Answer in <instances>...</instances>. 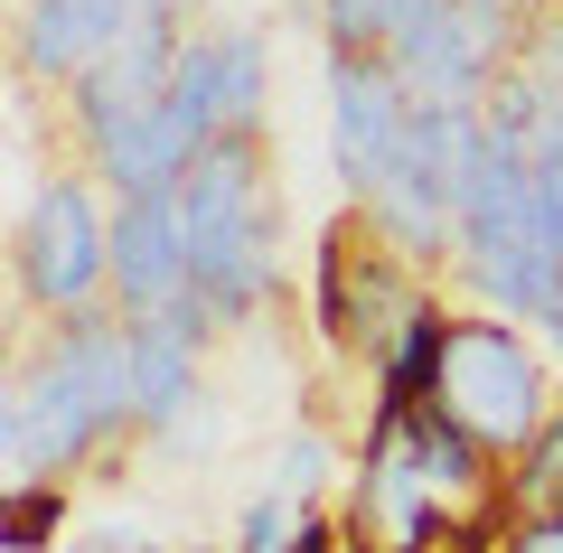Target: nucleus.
I'll return each instance as SVG.
<instances>
[{
  "mask_svg": "<svg viewBox=\"0 0 563 553\" xmlns=\"http://www.w3.org/2000/svg\"><path fill=\"white\" fill-rule=\"evenodd\" d=\"M141 432L132 385V319L113 300L76 319H47V347L10 366L0 395V488H66L85 460Z\"/></svg>",
  "mask_w": 563,
  "mask_h": 553,
  "instance_id": "nucleus-1",
  "label": "nucleus"
},
{
  "mask_svg": "<svg viewBox=\"0 0 563 553\" xmlns=\"http://www.w3.org/2000/svg\"><path fill=\"white\" fill-rule=\"evenodd\" d=\"M169 198H179V244H188V300L217 329H254L282 291V207H273V169H263V132L207 141Z\"/></svg>",
  "mask_w": 563,
  "mask_h": 553,
  "instance_id": "nucleus-2",
  "label": "nucleus"
},
{
  "mask_svg": "<svg viewBox=\"0 0 563 553\" xmlns=\"http://www.w3.org/2000/svg\"><path fill=\"white\" fill-rule=\"evenodd\" d=\"M10 291L38 319H76L95 300H113V207L85 169L38 178V198H20L10 225Z\"/></svg>",
  "mask_w": 563,
  "mask_h": 553,
  "instance_id": "nucleus-3",
  "label": "nucleus"
},
{
  "mask_svg": "<svg viewBox=\"0 0 563 553\" xmlns=\"http://www.w3.org/2000/svg\"><path fill=\"white\" fill-rule=\"evenodd\" d=\"M432 403L461 422L470 441H488L498 460H517L526 441L544 432L554 413V385H544V356L517 319L498 310H461L451 319V347H442V376H432Z\"/></svg>",
  "mask_w": 563,
  "mask_h": 553,
  "instance_id": "nucleus-4",
  "label": "nucleus"
},
{
  "mask_svg": "<svg viewBox=\"0 0 563 553\" xmlns=\"http://www.w3.org/2000/svg\"><path fill=\"white\" fill-rule=\"evenodd\" d=\"M413 300H422V263L395 254V244L366 225V207H347V217L320 235V263H310V319H320V347L376 366L385 338H395V319L413 310Z\"/></svg>",
  "mask_w": 563,
  "mask_h": 553,
  "instance_id": "nucleus-5",
  "label": "nucleus"
},
{
  "mask_svg": "<svg viewBox=\"0 0 563 553\" xmlns=\"http://www.w3.org/2000/svg\"><path fill=\"white\" fill-rule=\"evenodd\" d=\"M526 29H536V0H432L395 29L385 57L404 66L422 103H488L517 66Z\"/></svg>",
  "mask_w": 563,
  "mask_h": 553,
  "instance_id": "nucleus-6",
  "label": "nucleus"
},
{
  "mask_svg": "<svg viewBox=\"0 0 563 553\" xmlns=\"http://www.w3.org/2000/svg\"><path fill=\"white\" fill-rule=\"evenodd\" d=\"M413 113H422V95L404 85V66L385 57V47H366V57H329V169H339L347 207L395 169Z\"/></svg>",
  "mask_w": 563,
  "mask_h": 553,
  "instance_id": "nucleus-7",
  "label": "nucleus"
},
{
  "mask_svg": "<svg viewBox=\"0 0 563 553\" xmlns=\"http://www.w3.org/2000/svg\"><path fill=\"white\" fill-rule=\"evenodd\" d=\"M179 47H188V20H141V29H122V38L103 47L76 85H66V132H76V151H103L113 132H132V122L169 95Z\"/></svg>",
  "mask_w": 563,
  "mask_h": 553,
  "instance_id": "nucleus-8",
  "label": "nucleus"
},
{
  "mask_svg": "<svg viewBox=\"0 0 563 553\" xmlns=\"http://www.w3.org/2000/svg\"><path fill=\"white\" fill-rule=\"evenodd\" d=\"M207 338L217 319L198 300H169V310H132V385H141V441H169L207 395Z\"/></svg>",
  "mask_w": 563,
  "mask_h": 553,
  "instance_id": "nucleus-9",
  "label": "nucleus"
},
{
  "mask_svg": "<svg viewBox=\"0 0 563 553\" xmlns=\"http://www.w3.org/2000/svg\"><path fill=\"white\" fill-rule=\"evenodd\" d=\"M122 29H141V0H20L10 10V66L38 85H76Z\"/></svg>",
  "mask_w": 563,
  "mask_h": 553,
  "instance_id": "nucleus-10",
  "label": "nucleus"
},
{
  "mask_svg": "<svg viewBox=\"0 0 563 553\" xmlns=\"http://www.w3.org/2000/svg\"><path fill=\"white\" fill-rule=\"evenodd\" d=\"M188 300V244H179V198H113V310H169Z\"/></svg>",
  "mask_w": 563,
  "mask_h": 553,
  "instance_id": "nucleus-11",
  "label": "nucleus"
},
{
  "mask_svg": "<svg viewBox=\"0 0 563 553\" xmlns=\"http://www.w3.org/2000/svg\"><path fill=\"white\" fill-rule=\"evenodd\" d=\"M207 47V103L217 132H263V95H273V47L254 29H198Z\"/></svg>",
  "mask_w": 563,
  "mask_h": 553,
  "instance_id": "nucleus-12",
  "label": "nucleus"
},
{
  "mask_svg": "<svg viewBox=\"0 0 563 553\" xmlns=\"http://www.w3.org/2000/svg\"><path fill=\"white\" fill-rule=\"evenodd\" d=\"M507 516H563V403L544 413V432L507 460Z\"/></svg>",
  "mask_w": 563,
  "mask_h": 553,
  "instance_id": "nucleus-13",
  "label": "nucleus"
},
{
  "mask_svg": "<svg viewBox=\"0 0 563 553\" xmlns=\"http://www.w3.org/2000/svg\"><path fill=\"white\" fill-rule=\"evenodd\" d=\"M66 534V488H0V553H47Z\"/></svg>",
  "mask_w": 563,
  "mask_h": 553,
  "instance_id": "nucleus-14",
  "label": "nucleus"
},
{
  "mask_svg": "<svg viewBox=\"0 0 563 553\" xmlns=\"http://www.w3.org/2000/svg\"><path fill=\"white\" fill-rule=\"evenodd\" d=\"M329 469H339V441H329L320 422H301V432H291V441L273 451V488H282V497H301V507H320Z\"/></svg>",
  "mask_w": 563,
  "mask_h": 553,
  "instance_id": "nucleus-15",
  "label": "nucleus"
},
{
  "mask_svg": "<svg viewBox=\"0 0 563 553\" xmlns=\"http://www.w3.org/2000/svg\"><path fill=\"white\" fill-rule=\"evenodd\" d=\"M301 497H282L273 478H263L254 497H244V516H235V553H291V534H301Z\"/></svg>",
  "mask_w": 563,
  "mask_h": 553,
  "instance_id": "nucleus-16",
  "label": "nucleus"
},
{
  "mask_svg": "<svg viewBox=\"0 0 563 553\" xmlns=\"http://www.w3.org/2000/svg\"><path fill=\"white\" fill-rule=\"evenodd\" d=\"M320 38L329 57H366L395 38V0H320Z\"/></svg>",
  "mask_w": 563,
  "mask_h": 553,
  "instance_id": "nucleus-17",
  "label": "nucleus"
},
{
  "mask_svg": "<svg viewBox=\"0 0 563 553\" xmlns=\"http://www.w3.org/2000/svg\"><path fill=\"white\" fill-rule=\"evenodd\" d=\"M498 553H563V516H507Z\"/></svg>",
  "mask_w": 563,
  "mask_h": 553,
  "instance_id": "nucleus-18",
  "label": "nucleus"
},
{
  "mask_svg": "<svg viewBox=\"0 0 563 553\" xmlns=\"http://www.w3.org/2000/svg\"><path fill=\"white\" fill-rule=\"evenodd\" d=\"M339 544H347V526H339L329 507H310V516H301V534H291V553H339Z\"/></svg>",
  "mask_w": 563,
  "mask_h": 553,
  "instance_id": "nucleus-19",
  "label": "nucleus"
},
{
  "mask_svg": "<svg viewBox=\"0 0 563 553\" xmlns=\"http://www.w3.org/2000/svg\"><path fill=\"white\" fill-rule=\"evenodd\" d=\"M76 553H151V544H141V534H122V526H103L95 544H76Z\"/></svg>",
  "mask_w": 563,
  "mask_h": 553,
  "instance_id": "nucleus-20",
  "label": "nucleus"
},
{
  "mask_svg": "<svg viewBox=\"0 0 563 553\" xmlns=\"http://www.w3.org/2000/svg\"><path fill=\"white\" fill-rule=\"evenodd\" d=\"M413 10H432V0H395V29H404V20H413ZM385 47H395V38H385Z\"/></svg>",
  "mask_w": 563,
  "mask_h": 553,
  "instance_id": "nucleus-21",
  "label": "nucleus"
},
{
  "mask_svg": "<svg viewBox=\"0 0 563 553\" xmlns=\"http://www.w3.org/2000/svg\"><path fill=\"white\" fill-rule=\"evenodd\" d=\"M179 553H217V544H179Z\"/></svg>",
  "mask_w": 563,
  "mask_h": 553,
  "instance_id": "nucleus-22",
  "label": "nucleus"
}]
</instances>
